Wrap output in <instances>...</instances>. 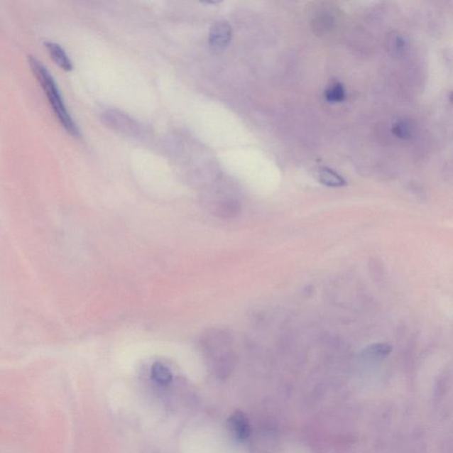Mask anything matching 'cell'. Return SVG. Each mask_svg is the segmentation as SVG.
Returning <instances> with one entry per match:
<instances>
[{
	"label": "cell",
	"mask_w": 453,
	"mask_h": 453,
	"mask_svg": "<svg viewBox=\"0 0 453 453\" xmlns=\"http://www.w3.org/2000/svg\"><path fill=\"white\" fill-rule=\"evenodd\" d=\"M28 62H30V66L35 77H37L39 84L44 89L45 95L48 97L50 104H51L53 113H55L60 125L62 126L68 134L75 136V138H79L81 136L80 131H79L74 119L72 118L70 112H68L66 104L64 102L55 78L53 77V75L48 68L45 67V65L40 60H38L37 58L34 56L28 57Z\"/></svg>",
	"instance_id": "obj_1"
},
{
	"label": "cell",
	"mask_w": 453,
	"mask_h": 453,
	"mask_svg": "<svg viewBox=\"0 0 453 453\" xmlns=\"http://www.w3.org/2000/svg\"><path fill=\"white\" fill-rule=\"evenodd\" d=\"M202 346L214 364L224 370L232 365V337L224 329H210L202 337Z\"/></svg>",
	"instance_id": "obj_2"
},
{
	"label": "cell",
	"mask_w": 453,
	"mask_h": 453,
	"mask_svg": "<svg viewBox=\"0 0 453 453\" xmlns=\"http://www.w3.org/2000/svg\"><path fill=\"white\" fill-rule=\"evenodd\" d=\"M207 204L212 214L221 218L236 217L241 210L239 201L225 190L212 193Z\"/></svg>",
	"instance_id": "obj_3"
},
{
	"label": "cell",
	"mask_w": 453,
	"mask_h": 453,
	"mask_svg": "<svg viewBox=\"0 0 453 453\" xmlns=\"http://www.w3.org/2000/svg\"><path fill=\"white\" fill-rule=\"evenodd\" d=\"M102 121L107 127L129 136H139L141 128L131 116L118 110L109 109L102 114Z\"/></svg>",
	"instance_id": "obj_4"
},
{
	"label": "cell",
	"mask_w": 453,
	"mask_h": 453,
	"mask_svg": "<svg viewBox=\"0 0 453 453\" xmlns=\"http://www.w3.org/2000/svg\"><path fill=\"white\" fill-rule=\"evenodd\" d=\"M232 38V27L228 21H219L210 28L208 45L210 51L219 55L225 51Z\"/></svg>",
	"instance_id": "obj_5"
},
{
	"label": "cell",
	"mask_w": 453,
	"mask_h": 453,
	"mask_svg": "<svg viewBox=\"0 0 453 453\" xmlns=\"http://www.w3.org/2000/svg\"><path fill=\"white\" fill-rule=\"evenodd\" d=\"M229 425L237 440H248L251 434L250 423L242 412L236 411L229 419Z\"/></svg>",
	"instance_id": "obj_6"
},
{
	"label": "cell",
	"mask_w": 453,
	"mask_h": 453,
	"mask_svg": "<svg viewBox=\"0 0 453 453\" xmlns=\"http://www.w3.org/2000/svg\"><path fill=\"white\" fill-rule=\"evenodd\" d=\"M45 48L48 50L50 56H51L55 64L65 71H71L73 70V63H72L70 57L64 49L61 48L57 43L48 41L45 42Z\"/></svg>",
	"instance_id": "obj_7"
},
{
	"label": "cell",
	"mask_w": 453,
	"mask_h": 453,
	"mask_svg": "<svg viewBox=\"0 0 453 453\" xmlns=\"http://www.w3.org/2000/svg\"><path fill=\"white\" fill-rule=\"evenodd\" d=\"M318 180L323 185L339 188L346 185V182L342 176L329 168H322L318 171Z\"/></svg>",
	"instance_id": "obj_8"
},
{
	"label": "cell",
	"mask_w": 453,
	"mask_h": 453,
	"mask_svg": "<svg viewBox=\"0 0 453 453\" xmlns=\"http://www.w3.org/2000/svg\"><path fill=\"white\" fill-rule=\"evenodd\" d=\"M151 373L152 378L161 386H167L172 382L173 376L170 369L160 362L154 363Z\"/></svg>",
	"instance_id": "obj_9"
},
{
	"label": "cell",
	"mask_w": 453,
	"mask_h": 453,
	"mask_svg": "<svg viewBox=\"0 0 453 453\" xmlns=\"http://www.w3.org/2000/svg\"><path fill=\"white\" fill-rule=\"evenodd\" d=\"M324 97L328 102L340 103L346 99V92H345L344 85L337 82L326 89Z\"/></svg>",
	"instance_id": "obj_10"
},
{
	"label": "cell",
	"mask_w": 453,
	"mask_h": 453,
	"mask_svg": "<svg viewBox=\"0 0 453 453\" xmlns=\"http://www.w3.org/2000/svg\"><path fill=\"white\" fill-rule=\"evenodd\" d=\"M393 133L398 138L408 140L411 138L413 128L408 121H399L393 125Z\"/></svg>",
	"instance_id": "obj_11"
},
{
	"label": "cell",
	"mask_w": 453,
	"mask_h": 453,
	"mask_svg": "<svg viewBox=\"0 0 453 453\" xmlns=\"http://www.w3.org/2000/svg\"><path fill=\"white\" fill-rule=\"evenodd\" d=\"M393 351V347L390 344L380 343L370 345L365 351L366 354L373 356V357H384L390 354Z\"/></svg>",
	"instance_id": "obj_12"
},
{
	"label": "cell",
	"mask_w": 453,
	"mask_h": 453,
	"mask_svg": "<svg viewBox=\"0 0 453 453\" xmlns=\"http://www.w3.org/2000/svg\"><path fill=\"white\" fill-rule=\"evenodd\" d=\"M389 45L391 51L400 53L405 49V42L400 36L396 35L390 38Z\"/></svg>",
	"instance_id": "obj_13"
}]
</instances>
